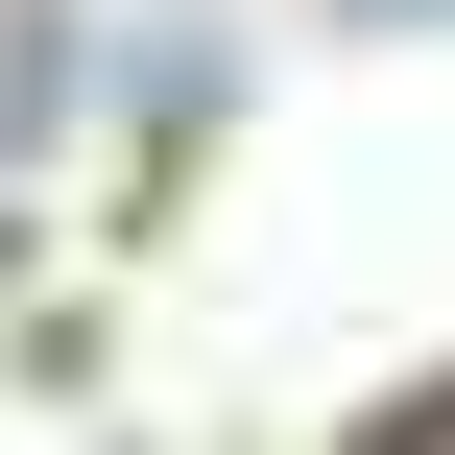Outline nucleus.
<instances>
[{"instance_id":"1","label":"nucleus","mask_w":455,"mask_h":455,"mask_svg":"<svg viewBox=\"0 0 455 455\" xmlns=\"http://www.w3.org/2000/svg\"><path fill=\"white\" fill-rule=\"evenodd\" d=\"M360 24H432V0H360Z\"/></svg>"}]
</instances>
